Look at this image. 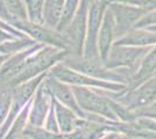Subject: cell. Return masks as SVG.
Masks as SVG:
<instances>
[{
	"label": "cell",
	"mask_w": 156,
	"mask_h": 139,
	"mask_svg": "<svg viewBox=\"0 0 156 139\" xmlns=\"http://www.w3.org/2000/svg\"><path fill=\"white\" fill-rule=\"evenodd\" d=\"M0 14H1V15L7 14V9H6V7H5V5H4V0H0ZM5 16H6V15H5Z\"/></svg>",
	"instance_id": "obj_26"
},
{
	"label": "cell",
	"mask_w": 156,
	"mask_h": 139,
	"mask_svg": "<svg viewBox=\"0 0 156 139\" xmlns=\"http://www.w3.org/2000/svg\"><path fill=\"white\" fill-rule=\"evenodd\" d=\"M139 71L136 73H134L128 80V86L130 87V89H134L137 86H140L141 84H143L144 81H147L150 79L151 77L155 75L156 72V46L150 50L149 52L147 53L143 59L141 60L140 67L137 68ZM128 89V88H127Z\"/></svg>",
	"instance_id": "obj_12"
},
{
	"label": "cell",
	"mask_w": 156,
	"mask_h": 139,
	"mask_svg": "<svg viewBox=\"0 0 156 139\" xmlns=\"http://www.w3.org/2000/svg\"><path fill=\"white\" fill-rule=\"evenodd\" d=\"M156 44V33H151L150 30H140L133 29L128 30L114 43V45L125 46H146Z\"/></svg>",
	"instance_id": "obj_13"
},
{
	"label": "cell",
	"mask_w": 156,
	"mask_h": 139,
	"mask_svg": "<svg viewBox=\"0 0 156 139\" xmlns=\"http://www.w3.org/2000/svg\"><path fill=\"white\" fill-rule=\"evenodd\" d=\"M148 30H150V31H156V26H155V27H150V28H148Z\"/></svg>",
	"instance_id": "obj_27"
},
{
	"label": "cell",
	"mask_w": 156,
	"mask_h": 139,
	"mask_svg": "<svg viewBox=\"0 0 156 139\" xmlns=\"http://www.w3.org/2000/svg\"><path fill=\"white\" fill-rule=\"evenodd\" d=\"M14 25L19 29L25 30L27 34H29L35 40L43 42V43L46 42V43L52 44L57 48H61L63 50L71 52L68 41L65 40L64 36L59 35V31H54L51 29H49V27H42L39 23L26 22L25 20H16L14 22Z\"/></svg>",
	"instance_id": "obj_9"
},
{
	"label": "cell",
	"mask_w": 156,
	"mask_h": 139,
	"mask_svg": "<svg viewBox=\"0 0 156 139\" xmlns=\"http://www.w3.org/2000/svg\"><path fill=\"white\" fill-rule=\"evenodd\" d=\"M43 86L39 89V92L36 94L35 98V103H34V110L30 116V125L34 126H40L46 117V111H47V102H46V96H43Z\"/></svg>",
	"instance_id": "obj_15"
},
{
	"label": "cell",
	"mask_w": 156,
	"mask_h": 139,
	"mask_svg": "<svg viewBox=\"0 0 156 139\" xmlns=\"http://www.w3.org/2000/svg\"><path fill=\"white\" fill-rule=\"evenodd\" d=\"M51 73L52 75H55V78L61 80L62 82L72 84V85H76V86L101 87V88L113 89V91H125V88H126L125 85H119L115 82H106L104 80L93 79L89 75L78 73L77 71L76 72L71 71L65 65H57V66L52 67Z\"/></svg>",
	"instance_id": "obj_5"
},
{
	"label": "cell",
	"mask_w": 156,
	"mask_h": 139,
	"mask_svg": "<svg viewBox=\"0 0 156 139\" xmlns=\"http://www.w3.org/2000/svg\"><path fill=\"white\" fill-rule=\"evenodd\" d=\"M11 38H12V36H11V35H8V34L5 33L4 30H1V29H0V44L5 43V42H7V40H11Z\"/></svg>",
	"instance_id": "obj_24"
},
{
	"label": "cell",
	"mask_w": 156,
	"mask_h": 139,
	"mask_svg": "<svg viewBox=\"0 0 156 139\" xmlns=\"http://www.w3.org/2000/svg\"><path fill=\"white\" fill-rule=\"evenodd\" d=\"M54 104L56 107V115H57V118H58L61 130L65 133L71 132L75 129V126L77 125L72 110H68L66 108L62 107L59 103L55 102V100H54Z\"/></svg>",
	"instance_id": "obj_16"
},
{
	"label": "cell",
	"mask_w": 156,
	"mask_h": 139,
	"mask_svg": "<svg viewBox=\"0 0 156 139\" xmlns=\"http://www.w3.org/2000/svg\"><path fill=\"white\" fill-rule=\"evenodd\" d=\"M65 0H47L43 11V21H46L47 27H57L62 16Z\"/></svg>",
	"instance_id": "obj_14"
},
{
	"label": "cell",
	"mask_w": 156,
	"mask_h": 139,
	"mask_svg": "<svg viewBox=\"0 0 156 139\" xmlns=\"http://www.w3.org/2000/svg\"><path fill=\"white\" fill-rule=\"evenodd\" d=\"M25 133L32 139H65V137L62 136V134L48 132L46 130L39 129L37 126H34V125H30L28 129H26Z\"/></svg>",
	"instance_id": "obj_21"
},
{
	"label": "cell",
	"mask_w": 156,
	"mask_h": 139,
	"mask_svg": "<svg viewBox=\"0 0 156 139\" xmlns=\"http://www.w3.org/2000/svg\"><path fill=\"white\" fill-rule=\"evenodd\" d=\"M4 58H5V57H0V64L2 63V59H4Z\"/></svg>",
	"instance_id": "obj_28"
},
{
	"label": "cell",
	"mask_w": 156,
	"mask_h": 139,
	"mask_svg": "<svg viewBox=\"0 0 156 139\" xmlns=\"http://www.w3.org/2000/svg\"><path fill=\"white\" fill-rule=\"evenodd\" d=\"M47 86L49 88V91H51L52 94H54L62 103H64L65 106L68 107L70 110H72L73 113L77 114L79 117H84L85 115H84V113L82 111L80 107L78 104L77 100L75 98V94L72 92V88L68 87L66 85L62 84V82H59L58 79H54V78L48 80Z\"/></svg>",
	"instance_id": "obj_11"
},
{
	"label": "cell",
	"mask_w": 156,
	"mask_h": 139,
	"mask_svg": "<svg viewBox=\"0 0 156 139\" xmlns=\"http://www.w3.org/2000/svg\"><path fill=\"white\" fill-rule=\"evenodd\" d=\"M44 75H41L39 78H35V79H32L28 82H25L22 86H20L16 88L15 91V100L18 102V104H22L23 102H26L27 100L32 96V94L35 91V87L37 86L41 79L43 78Z\"/></svg>",
	"instance_id": "obj_19"
},
{
	"label": "cell",
	"mask_w": 156,
	"mask_h": 139,
	"mask_svg": "<svg viewBox=\"0 0 156 139\" xmlns=\"http://www.w3.org/2000/svg\"><path fill=\"white\" fill-rule=\"evenodd\" d=\"M63 65L66 67H70L77 72L89 75L92 78L103 80H120L125 81V78L118 73L110 71V68L103 66L99 64L98 60L87 59V58H80V56L73 55L70 57H65L63 59Z\"/></svg>",
	"instance_id": "obj_1"
},
{
	"label": "cell",
	"mask_w": 156,
	"mask_h": 139,
	"mask_svg": "<svg viewBox=\"0 0 156 139\" xmlns=\"http://www.w3.org/2000/svg\"><path fill=\"white\" fill-rule=\"evenodd\" d=\"M106 8V0H92L89 18V31L85 44V58L92 60H99L98 52V33L101 25L103 13Z\"/></svg>",
	"instance_id": "obj_4"
},
{
	"label": "cell",
	"mask_w": 156,
	"mask_h": 139,
	"mask_svg": "<svg viewBox=\"0 0 156 139\" xmlns=\"http://www.w3.org/2000/svg\"><path fill=\"white\" fill-rule=\"evenodd\" d=\"M87 1L82 0L80 6L78 7L77 13L75 14L70 25L65 28L62 33H64L65 40L68 41L70 50L75 51V55H82V46L85 35V23H86V11H87Z\"/></svg>",
	"instance_id": "obj_8"
},
{
	"label": "cell",
	"mask_w": 156,
	"mask_h": 139,
	"mask_svg": "<svg viewBox=\"0 0 156 139\" xmlns=\"http://www.w3.org/2000/svg\"><path fill=\"white\" fill-rule=\"evenodd\" d=\"M147 49L140 46H125V45H114L111 50L107 61L105 66L110 70L117 67H129L135 68L139 65L140 59L147 55Z\"/></svg>",
	"instance_id": "obj_6"
},
{
	"label": "cell",
	"mask_w": 156,
	"mask_h": 139,
	"mask_svg": "<svg viewBox=\"0 0 156 139\" xmlns=\"http://www.w3.org/2000/svg\"><path fill=\"white\" fill-rule=\"evenodd\" d=\"M119 101L128 110L150 106L156 102V75L134 89H126Z\"/></svg>",
	"instance_id": "obj_2"
},
{
	"label": "cell",
	"mask_w": 156,
	"mask_h": 139,
	"mask_svg": "<svg viewBox=\"0 0 156 139\" xmlns=\"http://www.w3.org/2000/svg\"><path fill=\"white\" fill-rule=\"evenodd\" d=\"M4 4H5L7 12H9V14L13 16H16L18 20L26 19L27 9L21 0H4Z\"/></svg>",
	"instance_id": "obj_20"
},
{
	"label": "cell",
	"mask_w": 156,
	"mask_h": 139,
	"mask_svg": "<svg viewBox=\"0 0 156 139\" xmlns=\"http://www.w3.org/2000/svg\"><path fill=\"white\" fill-rule=\"evenodd\" d=\"M0 28H5V29H7V30H9V31H11L12 34H14V35H18V36H20V37H21V36H23L22 34H19L18 31H15V30H14L13 28H12V27H9V26H4L1 21H0Z\"/></svg>",
	"instance_id": "obj_25"
},
{
	"label": "cell",
	"mask_w": 156,
	"mask_h": 139,
	"mask_svg": "<svg viewBox=\"0 0 156 139\" xmlns=\"http://www.w3.org/2000/svg\"><path fill=\"white\" fill-rule=\"evenodd\" d=\"M155 75H156V72H155Z\"/></svg>",
	"instance_id": "obj_29"
},
{
	"label": "cell",
	"mask_w": 156,
	"mask_h": 139,
	"mask_svg": "<svg viewBox=\"0 0 156 139\" xmlns=\"http://www.w3.org/2000/svg\"><path fill=\"white\" fill-rule=\"evenodd\" d=\"M27 14L33 23L41 25L43 22V11H44V0H25Z\"/></svg>",
	"instance_id": "obj_17"
},
{
	"label": "cell",
	"mask_w": 156,
	"mask_h": 139,
	"mask_svg": "<svg viewBox=\"0 0 156 139\" xmlns=\"http://www.w3.org/2000/svg\"><path fill=\"white\" fill-rule=\"evenodd\" d=\"M72 92L75 94V98L82 109L96 113L98 115H103L113 121L117 119V114L112 109L108 100L99 96L93 91H90L82 86L72 87Z\"/></svg>",
	"instance_id": "obj_3"
},
{
	"label": "cell",
	"mask_w": 156,
	"mask_h": 139,
	"mask_svg": "<svg viewBox=\"0 0 156 139\" xmlns=\"http://www.w3.org/2000/svg\"><path fill=\"white\" fill-rule=\"evenodd\" d=\"M114 36H115L114 19H113V14L111 12V9L108 8L105 12L104 20L101 22V27L98 34V52H99V58L101 59V63L104 65L110 56L111 44H112Z\"/></svg>",
	"instance_id": "obj_10"
},
{
	"label": "cell",
	"mask_w": 156,
	"mask_h": 139,
	"mask_svg": "<svg viewBox=\"0 0 156 139\" xmlns=\"http://www.w3.org/2000/svg\"><path fill=\"white\" fill-rule=\"evenodd\" d=\"M78 2H79V0H65L62 16H61V20L57 26V31L62 33L65 28L70 25V22L75 16V13H76Z\"/></svg>",
	"instance_id": "obj_18"
},
{
	"label": "cell",
	"mask_w": 156,
	"mask_h": 139,
	"mask_svg": "<svg viewBox=\"0 0 156 139\" xmlns=\"http://www.w3.org/2000/svg\"><path fill=\"white\" fill-rule=\"evenodd\" d=\"M110 9L114 19L115 36L119 37H121L128 30H130L132 26H135V23L142 18L144 13L143 8H135L118 1L110 4Z\"/></svg>",
	"instance_id": "obj_7"
},
{
	"label": "cell",
	"mask_w": 156,
	"mask_h": 139,
	"mask_svg": "<svg viewBox=\"0 0 156 139\" xmlns=\"http://www.w3.org/2000/svg\"><path fill=\"white\" fill-rule=\"evenodd\" d=\"M135 116H144V117H150V118L156 121V102L147 107H142V108H137L134 111Z\"/></svg>",
	"instance_id": "obj_22"
},
{
	"label": "cell",
	"mask_w": 156,
	"mask_h": 139,
	"mask_svg": "<svg viewBox=\"0 0 156 139\" xmlns=\"http://www.w3.org/2000/svg\"><path fill=\"white\" fill-rule=\"evenodd\" d=\"M150 25H156V12L142 16V18L135 23L134 27H135V28H143V27H148V26H150Z\"/></svg>",
	"instance_id": "obj_23"
}]
</instances>
